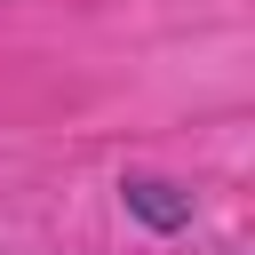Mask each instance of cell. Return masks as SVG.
<instances>
[{
	"label": "cell",
	"mask_w": 255,
	"mask_h": 255,
	"mask_svg": "<svg viewBox=\"0 0 255 255\" xmlns=\"http://www.w3.org/2000/svg\"><path fill=\"white\" fill-rule=\"evenodd\" d=\"M128 207H135L143 223H159V231L191 223V199H183L175 183H159V175H135V183H128Z\"/></svg>",
	"instance_id": "6da1fadb"
}]
</instances>
